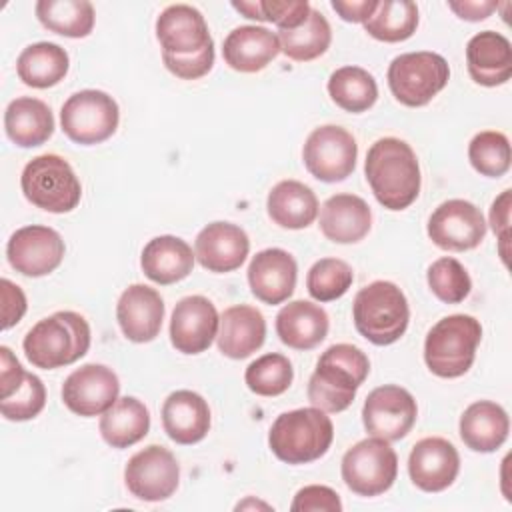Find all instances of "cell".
<instances>
[{"instance_id": "26", "label": "cell", "mask_w": 512, "mask_h": 512, "mask_svg": "<svg viewBox=\"0 0 512 512\" xmlns=\"http://www.w3.org/2000/svg\"><path fill=\"white\" fill-rule=\"evenodd\" d=\"M278 54V36L264 26H238L224 38L222 46L224 62L244 74L264 70Z\"/></svg>"}, {"instance_id": "37", "label": "cell", "mask_w": 512, "mask_h": 512, "mask_svg": "<svg viewBox=\"0 0 512 512\" xmlns=\"http://www.w3.org/2000/svg\"><path fill=\"white\" fill-rule=\"evenodd\" d=\"M276 36L280 42V52L296 62H308L322 56L332 42L328 20L320 10L314 8L300 26L292 30H278Z\"/></svg>"}, {"instance_id": "4", "label": "cell", "mask_w": 512, "mask_h": 512, "mask_svg": "<svg viewBox=\"0 0 512 512\" xmlns=\"http://www.w3.org/2000/svg\"><path fill=\"white\" fill-rule=\"evenodd\" d=\"M332 440V420L316 406L282 412L268 432L272 454L286 464H308L322 458Z\"/></svg>"}, {"instance_id": "39", "label": "cell", "mask_w": 512, "mask_h": 512, "mask_svg": "<svg viewBox=\"0 0 512 512\" xmlns=\"http://www.w3.org/2000/svg\"><path fill=\"white\" fill-rule=\"evenodd\" d=\"M294 370L284 354L270 352L248 364L244 372L246 386L258 396H280L292 384Z\"/></svg>"}, {"instance_id": "46", "label": "cell", "mask_w": 512, "mask_h": 512, "mask_svg": "<svg viewBox=\"0 0 512 512\" xmlns=\"http://www.w3.org/2000/svg\"><path fill=\"white\" fill-rule=\"evenodd\" d=\"M290 510L292 512H340L342 502L332 488L310 484L296 492L290 504Z\"/></svg>"}, {"instance_id": "28", "label": "cell", "mask_w": 512, "mask_h": 512, "mask_svg": "<svg viewBox=\"0 0 512 512\" xmlns=\"http://www.w3.org/2000/svg\"><path fill=\"white\" fill-rule=\"evenodd\" d=\"M194 252L190 244L178 236H156L152 238L140 256V266L146 278L156 284L168 286L184 280L194 268Z\"/></svg>"}, {"instance_id": "49", "label": "cell", "mask_w": 512, "mask_h": 512, "mask_svg": "<svg viewBox=\"0 0 512 512\" xmlns=\"http://www.w3.org/2000/svg\"><path fill=\"white\" fill-rule=\"evenodd\" d=\"M490 224L494 234L500 240V256L506 262V240H508V224H510V190H504L490 208Z\"/></svg>"}, {"instance_id": "40", "label": "cell", "mask_w": 512, "mask_h": 512, "mask_svg": "<svg viewBox=\"0 0 512 512\" xmlns=\"http://www.w3.org/2000/svg\"><path fill=\"white\" fill-rule=\"evenodd\" d=\"M468 160L476 172L488 178H500L510 170V142L496 130L478 132L468 144Z\"/></svg>"}, {"instance_id": "16", "label": "cell", "mask_w": 512, "mask_h": 512, "mask_svg": "<svg viewBox=\"0 0 512 512\" xmlns=\"http://www.w3.org/2000/svg\"><path fill=\"white\" fill-rule=\"evenodd\" d=\"M120 392L116 372L104 364H84L62 384V402L78 416L92 418L104 414Z\"/></svg>"}, {"instance_id": "7", "label": "cell", "mask_w": 512, "mask_h": 512, "mask_svg": "<svg viewBox=\"0 0 512 512\" xmlns=\"http://www.w3.org/2000/svg\"><path fill=\"white\" fill-rule=\"evenodd\" d=\"M24 198L52 214H64L78 206L82 186L72 166L58 154L32 158L20 176Z\"/></svg>"}, {"instance_id": "45", "label": "cell", "mask_w": 512, "mask_h": 512, "mask_svg": "<svg viewBox=\"0 0 512 512\" xmlns=\"http://www.w3.org/2000/svg\"><path fill=\"white\" fill-rule=\"evenodd\" d=\"M164 66L182 80H196L202 78L212 70L214 64V42L208 44L204 50L192 54V56H170L162 54Z\"/></svg>"}, {"instance_id": "3", "label": "cell", "mask_w": 512, "mask_h": 512, "mask_svg": "<svg viewBox=\"0 0 512 512\" xmlns=\"http://www.w3.org/2000/svg\"><path fill=\"white\" fill-rule=\"evenodd\" d=\"M32 366L54 370L80 360L90 348V326L84 316L60 310L38 320L22 342Z\"/></svg>"}, {"instance_id": "19", "label": "cell", "mask_w": 512, "mask_h": 512, "mask_svg": "<svg viewBox=\"0 0 512 512\" xmlns=\"http://www.w3.org/2000/svg\"><path fill=\"white\" fill-rule=\"evenodd\" d=\"M156 38L162 54L170 56H192L214 42L200 10L188 4H172L160 12Z\"/></svg>"}, {"instance_id": "30", "label": "cell", "mask_w": 512, "mask_h": 512, "mask_svg": "<svg viewBox=\"0 0 512 512\" xmlns=\"http://www.w3.org/2000/svg\"><path fill=\"white\" fill-rule=\"evenodd\" d=\"M460 438L474 452L498 450L510 430L506 410L492 400L472 402L460 416Z\"/></svg>"}, {"instance_id": "1", "label": "cell", "mask_w": 512, "mask_h": 512, "mask_svg": "<svg viewBox=\"0 0 512 512\" xmlns=\"http://www.w3.org/2000/svg\"><path fill=\"white\" fill-rule=\"evenodd\" d=\"M364 174L376 200L388 210H404L420 194L418 158L410 144L400 138L386 136L376 140L368 148Z\"/></svg>"}, {"instance_id": "32", "label": "cell", "mask_w": 512, "mask_h": 512, "mask_svg": "<svg viewBox=\"0 0 512 512\" xmlns=\"http://www.w3.org/2000/svg\"><path fill=\"white\" fill-rule=\"evenodd\" d=\"M268 216L288 230H302L318 216V198L310 186L298 180H282L268 192Z\"/></svg>"}, {"instance_id": "23", "label": "cell", "mask_w": 512, "mask_h": 512, "mask_svg": "<svg viewBox=\"0 0 512 512\" xmlns=\"http://www.w3.org/2000/svg\"><path fill=\"white\" fill-rule=\"evenodd\" d=\"M466 66L470 78L480 86H500L512 76L510 40L494 30L474 34L466 44Z\"/></svg>"}, {"instance_id": "36", "label": "cell", "mask_w": 512, "mask_h": 512, "mask_svg": "<svg viewBox=\"0 0 512 512\" xmlns=\"http://www.w3.org/2000/svg\"><path fill=\"white\" fill-rule=\"evenodd\" d=\"M36 18L44 28L68 38H84L94 28V6L88 0H40Z\"/></svg>"}, {"instance_id": "41", "label": "cell", "mask_w": 512, "mask_h": 512, "mask_svg": "<svg viewBox=\"0 0 512 512\" xmlns=\"http://www.w3.org/2000/svg\"><path fill=\"white\" fill-rule=\"evenodd\" d=\"M354 282V272L340 258H320L306 274L308 294L318 302H330L348 292Z\"/></svg>"}, {"instance_id": "17", "label": "cell", "mask_w": 512, "mask_h": 512, "mask_svg": "<svg viewBox=\"0 0 512 512\" xmlns=\"http://www.w3.org/2000/svg\"><path fill=\"white\" fill-rule=\"evenodd\" d=\"M218 326L220 316L206 296H186L172 310L170 342L182 354H200L218 336Z\"/></svg>"}, {"instance_id": "29", "label": "cell", "mask_w": 512, "mask_h": 512, "mask_svg": "<svg viewBox=\"0 0 512 512\" xmlns=\"http://www.w3.org/2000/svg\"><path fill=\"white\" fill-rule=\"evenodd\" d=\"M328 314L308 300H294L276 314V334L288 348L312 350L328 334Z\"/></svg>"}, {"instance_id": "22", "label": "cell", "mask_w": 512, "mask_h": 512, "mask_svg": "<svg viewBox=\"0 0 512 512\" xmlns=\"http://www.w3.org/2000/svg\"><path fill=\"white\" fill-rule=\"evenodd\" d=\"M298 276L296 260L282 248L260 250L248 264L252 294L264 304H282L294 292Z\"/></svg>"}, {"instance_id": "8", "label": "cell", "mask_w": 512, "mask_h": 512, "mask_svg": "<svg viewBox=\"0 0 512 512\" xmlns=\"http://www.w3.org/2000/svg\"><path fill=\"white\" fill-rule=\"evenodd\" d=\"M450 78L444 56L428 50L396 56L388 66V86L392 96L410 108L426 106Z\"/></svg>"}, {"instance_id": "25", "label": "cell", "mask_w": 512, "mask_h": 512, "mask_svg": "<svg viewBox=\"0 0 512 512\" xmlns=\"http://www.w3.org/2000/svg\"><path fill=\"white\" fill-rule=\"evenodd\" d=\"M162 426L176 444H196L210 430L208 402L192 390H176L162 404Z\"/></svg>"}, {"instance_id": "10", "label": "cell", "mask_w": 512, "mask_h": 512, "mask_svg": "<svg viewBox=\"0 0 512 512\" xmlns=\"http://www.w3.org/2000/svg\"><path fill=\"white\" fill-rule=\"evenodd\" d=\"M120 122L116 100L102 90H80L60 110L62 132L76 144L92 146L108 140Z\"/></svg>"}, {"instance_id": "44", "label": "cell", "mask_w": 512, "mask_h": 512, "mask_svg": "<svg viewBox=\"0 0 512 512\" xmlns=\"http://www.w3.org/2000/svg\"><path fill=\"white\" fill-rule=\"evenodd\" d=\"M260 10L264 22H272L280 30H292L308 18L312 8L306 0H260Z\"/></svg>"}, {"instance_id": "18", "label": "cell", "mask_w": 512, "mask_h": 512, "mask_svg": "<svg viewBox=\"0 0 512 512\" xmlns=\"http://www.w3.org/2000/svg\"><path fill=\"white\" fill-rule=\"evenodd\" d=\"M460 456L452 442L440 436L422 438L408 456V474L416 488L424 492H442L458 476Z\"/></svg>"}, {"instance_id": "35", "label": "cell", "mask_w": 512, "mask_h": 512, "mask_svg": "<svg viewBox=\"0 0 512 512\" xmlns=\"http://www.w3.org/2000/svg\"><path fill=\"white\" fill-rule=\"evenodd\" d=\"M328 94L342 110L360 114L372 108L378 100V84L368 70L360 66H342L330 74Z\"/></svg>"}, {"instance_id": "14", "label": "cell", "mask_w": 512, "mask_h": 512, "mask_svg": "<svg viewBox=\"0 0 512 512\" xmlns=\"http://www.w3.org/2000/svg\"><path fill=\"white\" fill-rule=\"evenodd\" d=\"M426 232L430 240L450 252H464L476 248L486 236V222L472 202L452 198L442 202L428 218Z\"/></svg>"}, {"instance_id": "15", "label": "cell", "mask_w": 512, "mask_h": 512, "mask_svg": "<svg viewBox=\"0 0 512 512\" xmlns=\"http://www.w3.org/2000/svg\"><path fill=\"white\" fill-rule=\"evenodd\" d=\"M66 246L62 236L48 226L30 224L18 228L6 246L10 266L30 278H40L54 272L64 258Z\"/></svg>"}, {"instance_id": "53", "label": "cell", "mask_w": 512, "mask_h": 512, "mask_svg": "<svg viewBox=\"0 0 512 512\" xmlns=\"http://www.w3.org/2000/svg\"><path fill=\"white\" fill-rule=\"evenodd\" d=\"M246 506H256V508H258V506H264V508H270V506H268V504H262V502H254V500H246V502H242V504H238V506H236V508H238V510H240V508H246Z\"/></svg>"}, {"instance_id": "33", "label": "cell", "mask_w": 512, "mask_h": 512, "mask_svg": "<svg viewBox=\"0 0 512 512\" xmlns=\"http://www.w3.org/2000/svg\"><path fill=\"white\" fill-rule=\"evenodd\" d=\"M100 436L112 448H128L140 442L150 430V412L134 396L118 398L100 414Z\"/></svg>"}, {"instance_id": "31", "label": "cell", "mask_w": 512, "mask_h": 512, "mask_svg": "<svg viewBox=\"0 0 512 512\" xmlns=\"http://www.w3.org/2000/svg\"><path fill=\"white\" fill-rule=\"evenodd\" d=\"M4 130L6 136L20 148L40 146L54 134L52 110L38 98H16L6 106Z\"/></svg>"}, {"instance_id": "42", "label": "cell", "mask_w": 512, "mask_h": 512, "mask_svg": "<svg viewBox=\"0 0 512 512\" xmlns=\"http://www.w3.org/2000/svg\"><path fill=\"white\" fill-rule=\"evenodd\" d=\"M426 280L432 294L446 304L462 302L472 290V280L466 268L452 256L434 260L426 272Z\"/></svg>"}, {"instance_id": "51", "label": "cell", "mask_w": 512, "mask_h": 512, "mask_svg": "<svg viewBox=\"0 0 512 512\" xmlns=\"http://www.w3.org/2000/svg\"><path fill=\"white\" fill-rule=\"evenodd\" d=\"M376 0H332V8L346 22H366L376 10Z\"/></svg>"}, {"instance_id": "20", "label": "cell", "mask_w": 512, "mask_h": 512, "mask_svg": "<svg viewBox=\"0 0 512 512\" xmlns=\"http://www.w3.org/2000/svg\"><path fill=\"white\" fill-rule=\"evenodd\" d=\"M250 252L248 234L232 222H212L194 240V256L208 272L224 274L240 268Z\"/></svg>"}, {"instance_id": "11", "label": "cell", "mask_w": 512, "mask_h": 512, "mask_svg": "<svg viewBox=\"0 0 512 512\" xmlns=\"http://www.w3.org/2000/svg\"><path fill=\"white\" fill-rule=\"evenodd\" d=\"M358 144L354 136L336 124L314 128L302 148L306 170L320 182H342L354 168Z\"/></svg>"}, {"instance_id": "27", "label": "cell", "mask_w": 512, "mask_h": 512, "mask_svg": "<svg viewBox=\"0 0 512 512\" xmlns=\"http://www.w3.org/2000/svg\"><path fill=\"white\" fill-rule=\"evenodd\" d=\"M370 226V206L356 194H334L320 208V230L336 244L360 242Z\"/></svg>"}, {"instance_id": "13", "label": "cell", "mask_w": 512, "mask_h": 512, "mask_svg": "<svg viewBox=\"0 0 512 512\" xmlns=\"http://www.w3.org/2000/svg\"><path fill=\"white\" fill-rule=\"evenodd\" d=\"M418 416L414 396L396 384H384L374 388L362 406V422L370 436L384 438L388 442L404 438Z\"/></svg>"}, {"instance_id": "5", "label": "cell", "mask_w": 512, "mask_h": 512, "mask_svg": "<svg viewBox=\"0 0 512 512\" xmlns=\"http://www.w3.org/2000/svg\"><path fill=\"white\" fill-rule=\"evenodd\" d=\"M352 318L360 336L376 346H388L406 332L410 308L404 292L394 282L376 280L354 296Z\"/></svg>"}, {"instance_id": "50", "label": "cell", "mask_w": 512, "mask_h": 512, "mask_svg": "<svg viewBox=\"0 0 512 512\" xmlns=\"http://www.w3.org/2000/svg\"><path fill=\"white\" fill-rule=\"evenodd\" d=\"M448 8L462 20L480 22V20L488 18L498 8V2H494V0H460V2H448Z\"/></svg>"}, {"instance_id": "43", "label": "cell", "mask_w": 512, "mask_h": 512, "mask_svg": "<svg viewBox=\"0 0 512 512\" xmlns=\"http://www.w3.org/2000/svg\"><path fill=\"white\" fill-rule=\"evenodd\" d=\"M46 404V388L36 374H26L24 382L6 398H0V412L6 420H30L42 412Z\"/></svg>"}, {"instance_id": "21", "label": "cell", "mask_w": 512, "mask_h": 512, "mask_svg": "<svg viewBox=\"0 0 512 512\" xmlns=\"http://www.w3.org/2000/svg\"><path fill=\"white\" fill-rule=\"evenodd\" d=\"M116 320L130 342H152L162 328L164 300L146 284L128 286L116 304Z\"/></svg>"}, {"instance_id": "9", "label": "cell", "mask_w": 512, "mask_h": 512, "mask_svg": "<svg viewBox=\"0 0 512 512\" xmlns=\"http://www.w3.org/2000/svg\"><path fill=\"white\" fill-rule=\"evenodd\" d=\"M344 484L358 496H378L390 490L398 474V456L388 440L372 436L346 450L340 464Z\"/></svg>"}, {"instance_id": "47", "label": "cell", "mask_w": 512, "mask_h": 512, "mask_svg": "<svg viewBox=\"0 0 512 512\" xmlns=\"http://www.w3.org/2000/svg\"><path fill=\"white\" fill-rule=\"evenodd\" d=\"M0 296H2V330L18 324L26 312V296L20 286L10 282L8 278L0 280Z\"/></svg>"}, {"instance_id": "52", "label": "cell", "mask_w": 512, "mask_h": 512, "mask_svg": "<svg viewBox=\"0 0 512 512\" xmlns=\"http://www.w3.org/2000/svg\"><path fill=\"white\" fill-rule=\"evenodd\" d=\"M232 8H234V10H238L240 14H244L246 18L258 20V22H264V18H262V10H260V0H256V2H232Z\"/></svg>"}, {"instance_id": "12", "label": "cell", "mask_w": 512, "mask_h": 512, "mask_svg": "<svg viewBox=\"0 0 512 512\" xmlns=\"http://www.w3.org/2000/svg\"><path fill=\"white\" fill-rule=\"evenodd\" d=\"M124 482L130 494L138 500H166L176 492L180 482L178 460L168 448L150 444L128 460L124 468Z\"/></svg>"}, {"instance_id": "6", "label": "cell", "mask_w": 512, "mask_h": 512, "mask_svg": "<svg viewBox=\"0 0 512 512\" xmlns=\"http://www.w3.org/2000/svg\"><path fill=\"white\" fill-rule=\"evenodd\" d=\"M482 326L474 316L450 314L438 320L424 340V362L440 378H458L474 362Z\"/></svg>"}, {"instance_id": "24", "label": "cell", "mask_w": 512, "mask_h": 512, "mask_svg": "<svg viewBox=\"0 0 512 512\" xmlns=\"http://www.w3.org/2000/svg\"><path fill=\"white\" fill-rule=\"evenodd\" d=\"M218 350L232 358L242 360L254 354L266 340V320L262 312L248 304H236L222 312L218 326Z\"/></svg>"}, {"instance_id": "2", "label": "cell", "mask_w": 512, "mask_h": 512, "mask_svg": "<svg viewBox=\"0 0 512 512\" xmlns=\"http://www.w3.org/2000/svg\"><path fill=\"white\" fill-rule=\"evenodd\" d=\"M370 372L368 356L354 344H332L322 352L308 380V400L324 412L346 410Z\"/></svg>"}, {"instance_id": "48", "label": "cell", "mask_w": 512, "mask_h": 512, "mask_svg": "<svg viewBox=\"0 0 512 512\" xmlns=\"http://www.w3.org/2000/svg\"><path fill=\"white\" fill-rule=\"evenodd\" d=\"M26 370L8 346H0V398L10 396L26 378Z\"/></svg>"}, {"instance_id": "38", "label": "cell", "mask_w": 512, "mask_h": 512, "mask_svg": "<svg viewBox=\"0 0 512 512\" xmlns=\"http://www.w3.org/2000/svg\"><path fill=\"white\" fill-rule=\"evenodd\" d=\"M418 26V6L410 0H382L372 16L364 22V30L380 42L408 40Z\"/></svg>"}, {"instance_id": "34", "label": "cell", "mask_w": 512, "mask_h": 512, "mask_svg": "<svg viewBox=\"0 0 512 512\" xmlns=\"http://www.w3.org/2000/svg\"><path fill=\"white\" fill-rule=\"evenodd\" d=\"M70 66L68 52L54 42H36L26 46L18 60V78L32 88H50L64 80Z\"/></svg>"}]
</instances>
